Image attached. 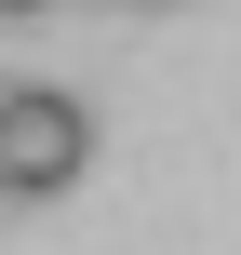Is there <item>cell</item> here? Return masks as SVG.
<instances>
[{
  "instance_id": "obj_4",
  "label": "cell",
  "mask_w": 241,
  "mask_h": 255,
  "mask_svg": "<svg viewBox=\"0 0 241 255\" xmlns=\"http://www.w3.org/2000/svg\"><path fill=\"white\" fill-rule=\"evenodd\" d=\"M0 202H13V188H0Z\"/></svg>"
},
{
  "instance_id": "obj_1",
  "label": "cell",
  "mask_w": 241,
  "mask_h": 255,
  "mask_svg": "<svg viewBox=\"0 0 241 255\" xmlns=\"http://www.w3.org/2000/svg\"><path fill=\"white\" fill-rule=\"evenodd\" d=\"M80 161H94V108L67 81H13L0 94V188L27 202V188H67Z\"/></svg>"
},
{
  "instance_id": "obj_2",
  "label": "cell",
  "mask_w": 241,
  "mask_h": 255,
  "mask_svg": "<svg viewBox=\"0 0 241 255\" xmlns=\"http://www.w3.org/2000/svg\"><path fill=\"white\" fill-rule=\"evenodd\" d=\"M0 13H13V27H27V13H54V0H0Z\"/></svg>"
},
{
  "instance_id": "obj_3",
  "label": "cell",
  "mask_w": 241,
  "mask_h": 255,
  "mask_svg": "<svg viewBox=\"0 0 241 255\" xmlns=\"http://www.w3.org/2000/svg\"><path fill=\"white\" fill-rule=\"evenodd\" d=\"M148 13H161V0H148Z\"/></svg>"
}]
</instances>
